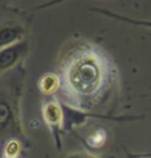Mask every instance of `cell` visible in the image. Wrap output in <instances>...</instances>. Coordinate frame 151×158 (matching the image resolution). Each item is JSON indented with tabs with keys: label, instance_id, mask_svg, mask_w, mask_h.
I'll use <instances>...</instances> for the list:
<instances>
[{
	"label": "cell",
	"instance_id": "30bf717a",
	"mask_svg": "<svg viewBox=\"0 0 151 158\" xmlns=\"http://www.w3.org/2000/svg\"><path fill=\"white\" fill-rule=\"evenodd\" d=\"M65 158H101V157L90 154V153H88V152H77V153H72V154L66 156Z\"/></svg>",
	"mask_w": 151,
	"mask_h": 158
},
{
	"label": "cell",
	"instance_id": "277c9868",
	"mask_svg": "<svg viewBox=\"0 0 151 158\" xmlns=\"http://www.w3.org/2000/svg\"><path fill=\"white\" fill-rule=\"evenodd\" d=\"M27 51H28V44L25 40L0 51V73L15 67L25 56Z\"/></svg>",
	"mask_w": 151,
	"mask_h": 158
},
{
	"label": "cell",
	"instance_id": "9c48e42d",
	"mask_svg": "<svg viewBox=\"0 0 151 158\" xmlns=\"http://www.w3.org/2000/svg\"><path fill=\"white\" fill-rule=\"evenodd\" d=\"M21 142L16 138L10 139L2 152V158H20L21 154Z\"/></svg>",
	"mask_w": 151,
	"mask_h": 158
},
{
	"label": "cell",
	"instance_id": "52a82bcc",
	"mask_svg": "<svg viewBox=\"0 0 151 158\" xmlns=\"http://www.w3.org/2000/svg\"><path fill=\"white\" fill-rule=\"evenodd\" d=\"M59 86H60V78L55 73H45L39 80V89L41 90V93L47 96L53 94L59 89Z\"/></svg>",
	"mask_w": 151,
	"mask_h": 158
},
{
	"label": "cell",
	"instance_id": "6da1fadb",
	"mask_svg": "<svg viewBox=\"0 0 151 158\" xmlns=\"http://www.w3.org/2000/svg\"><path fill=\"white\" fill-rule=\"evenodd\" d=\"M70 84L80 92H92L101 81V69L90 59H81L70 71Z\"/></svg>",
	"mask_w": 151,
	"mask_h": 158
},
{
	"label": "cell",
	"instance_id": "8fae6325",
	"mask_svg": "<svg viewBox=\"0 0 151 158\" xmlns=\"http://www.w3.org/2000/svg\"><path fill=\"white\" fill-rule=\"evenodd\" d=\"M129 158H151V152L146 153H137V154H129Z\"/></svg>",
	"mask_w": 151,
	"mask_h": 158
},
{
	"label": "cell",
	"instance_id": "3957f363",
	"mask_svg": "<svg viewBox=\"0 0 151 158\" xmlns=\"http://www.w3.org/2000/svg\"><path fill=\"white\" fill-rule=\"evenodd\" d=\"M43 118L51 129L53 137L56 141L57 149H61V133L64 131L63 124H64V117H63V109H61L60 102L57 101H48L43 108Z\"/></svg>",
	"mask_w": 151,
	"mask_h": 158
},
{
	"label": "cell",
	"instance_id": "5b68a950",
	"mask_svg": "<svg viewBox=\"0 0 151 158\" xmlns=\"http://www.w3.org/2000/svg\"><path fill=\"white\" fill-rule=\"evenodd\" d=\"M24 41V28L15 23L0 25V51Z\"/></svg>",
	"mask_w": 151,
	"mask_h": 158
},
{
	"label": "cell",
	"instance_id": "8992f818",
	"mask_svg": "<svg viewBox=\"0 0 151 158\" xmlns=\"http://www.w3.org/2000/svg\"><path fill=\"white\" fill-rule=\"evenodd\" d=\"M93 12H98L108 17H112V19L123 21V23L131 24V25H138V27H145V28H150L151 29V20H145V19H134V17H129V16H123L119 14H115L113 11L105 10V8H92Z\"/></svg>",
	"mask_w": 151,
	"mask_h": 158
},
{
	"label": "cell",
	"instance_id": "7a4b0ae2",
	"mask_svg": "<svg viewBox=\"0 0 151 158\" xmlns=\"http://www.w3.org/2000/svg\"><path fill=\"white\" fill-rule=\"evenodd\" d=\"M61 109H63V117H64V124H63V129L64 131H70L78 126L85 125L88 121L90 120H110V121H133L137 120L138 117H113V116H106V114H100V113H92V112H86L82 109L74 108L69 104L65 102H60Z\"/></svg>",
	"mask_w": 151,
	"mask_h": 158
},
{
	"label": "cell",
	"instance_id": "ba28073f",
	"mask_svg": "<svg viewBox=\"0 0 151 158\" xmlns=\"http://www.w3.org/2000/svg\"><path fill=\"white\" fill-rule=\"evenodd\" d=\"M13 121V110L12 106L7 101L0 100V130L7 129L11 126Z\"/></svg>",
	"mask_w": 151,
	"mask_h": 158
}]
</instances>
